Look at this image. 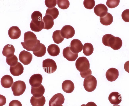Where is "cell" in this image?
<instances>
[{
    "instance_id": "6da1fadb",
    "label": "cell",
    "mask_w": 129,
    "mask_h": 106,
    "mask_svg": "<svg viewBox=\"0 0 129 106\" xmlns=\"http://www.w3.org/2000/svg\"><path fill=\"white\" fill-rule=\"evenodd\" d=\"M21 43L23 48L28 51H37L40 48L41 43L37 39H30L24 41Z\"/></svg>"
},
{
    "instance_id": "7a4b0ae2",
    "label": "cell",
    "mask_w": 129,
    "mask_h": 106,
    "mask_svg": "<svg viewBox=\"0 0 129 106\" xmlns=\"http://www.w3.org/2000/svg\"><path fill=\"white\" fill-rule=\"evenodd\" d=\"M76 68L80 74L87 72L90 69V63L88 59L85 57H81L78 58L76 61Z\"/></svg>"
},
{
    "instance_id": "3957f363",
    "label": "cell",
    "mask_w": 129,
    "mask_h": 106,
    "mask_svg": "<svg viewBox=\"0 0 129 106\" xmlns=\"http://www.w3.org/2000/svg\"><path fill=\"white\" fill-rule=\"evenodd\" d=\"M97 81L93 76L90 75L85 78L83 82V86L86 91L91 92L96 88Z\"/></svg>"
},
{
    "instance_id": "277c9868",
    "label": "cell",
    "mask_w": 129,
    "mask_h": 106,
    "mask_svg": "<svg viewBox=\"0 0 129 106\" xmlns=\"http://www.w3.org/2000/svg\"><path fill=\"white\" fill-rule=\"evenodd\" d=\"M26 88L25 83L18 80L14 82L11 86V89L15 96H19L23 93Z\"/></svg>"
},
{
    "instance_id": "5b68a950",
    "label": "cell",
    "mask_w": 129,
    "mask_h": 106,
    "mask_svg": "<svg viewBox=\"0 0 129 106\" xmlns=\"http://www.w3.org/2000/svg\"><path fill=\"white\" fill-rule=\"evenodd\" d=\"M42 67L45 72L49 74L54 72L57 68L56 64L55 61L50 58L43 61Z\"/></svg>"
},
{
    "instance_id": "8992f818",
    "label": "cell",
    "mask_w": 129,
    "mask_h": 106,
    "mask_svg": "<svg viewBox=\"0 0 129 106\" xmlns=\"http://www.w3.org/2000/svg\"><path fill=\"white\" fill-rule=\"evenodd\" d=\"M65 98L63 95L58 93L55 94L51 98L49 103V106H60L64 102Z\"/></svg>"
},
{
    "instance_id": "52a82bcc",
    "label": "cell",
    "mask_w": 129,
    "mask_h": 106,
    "mask_svg": "<svg viewBox=\"0 0 129 106\" xmlns=\"http://www.w3.org/2000/svg\"><path fill=\"white\" fill-rule=\"evenodd\" d=\"M62 36L64 38L67 39L72 37L75 34V30L72 26L67 25L64 26L60 31Z\"/></svg>"
},
{
    "instance_id": "ba28073f",
    "label": "cell",
    "mask_w": 129,
    "mask_h": 106,
    "mask_svg": "<svg viewBox=\"0 0 129 106\" xmlns=\"http://www.w3.org/2000/svg\"><path fill=\"white\" fill-rule=\"evenodd\" d=\"M32 58V54L30 52L24 50L21 51L19 56L20 61L24 65L29 64Z\"/></svg>"
},
{
    "instance_id": "9c48e42d",
    "label": "cell",
    "mask_w": 129,
    "mask_h": 106,
    "mask_svg": "<svg viewBox=\"0 0 129 106\" xmlns=\"http://www.w3.org/2000/svg\"><path fill=\"white\" fill-rule=\"evenodd\" d=\"M71 51L75 53H78L83 49V45L79 40L74 39L72 40L69 46Z\"/></svg>"
},
{
    "instance_id": "30bf717a",
    "label": "cell",
    "mask_w": 129,
    "mask_h": 106,
    "mask_svg": "<svg viewBox=\"0 0 129 106\" xmlns=\"http://www.w3.org/2000/svg\"><path fill=\"white\" fill-rule=\"evenodd\" d=\"M119 76V71L117 69L114 68L109 69L106 73V76L107 80L109 81H115Z\"/></svg>"
},
{
    "instance_id": "8fae6325",
    "label": "cell",
    "mask_w": 129,
    "mask_h": 106,
    "mask_svg": "<svg viewBox=\"0 0 129 106\" xmlns=\"http://www.w3.org/2000/svg\"><path fill=\"white\" fill-rule=\"evenodd\" d=\"M63 55L66 59L70 61H75L78 57V53H75L72 52L69 46L67 47L64 49Z\"/></svg>"
},
{
    "instance_id": "7c38bea8",
    "label": "cell",
    "mask_w": 129,
    "mask_h": 106,
    "mask_svg": "<svg viewBox=\"0 0 129 106\" xmlns=\"http://www.w3.org/2000/svg\"><path fill=\"white\" fill-rule=\"evenodd\" d=\"M94 11L96 15L100 17H102L107 14L108 8L104 4H99L95 6L94 8Z\"/></svg>"
},
{
    "instance_id": "4fadbf2b",
    "label": "cell",
    "mask_w": 129,
    "mask_h": 106,
    "mask_svg": "<svg viewBox=\"0 0 129 106\" xmlns=\"http://www.w3.org/2000/svg\"><path fill=\"white\" fill-rule=\"evenodd\" d=\"M43 80L42 75L39 74H36L32 75L30 78L29 83L32 87H38L41 84Z\"/></svg>"
},
{
    "instance_id": "5bb4252c",
    "label": "cell",
    "mask_w": 129,
    "mask_h": 106,
    "mask_svg": "<svg viewBox=\"0 0 129 106\" xmlns=\"http://www.w3.org/2000/svg\"><path fill=\"white\" fill-rule=\"evenodd\" d=\"M108 100L112 104L117 105L121 102L122 98L121 94L119 93L113 92L109 95Z\"/></svg>"
},
{
    "instance_id": "9a60e30c",
    "label": "cell",
    "mask_w": 129,
    "mask_h": 106,
    "mask_svg": "<svg viewBox=\"0 0 129 106\" xmlns=\"http://www.w3.org/2000/svg\"><path fill=\"white\" fill-rule=\"evenodd\" d=\"M10 71L12 75L15 76H18L23 73L24 67L21 64L18 62L15 65L10 66Z\"/></svg>"
},
{
    "instance_id": "2e32d148",
    "label": "cell",
    "mask_w": 129,
    "mask_h": 106,
    "mask_svg": "<svg viewBox=\"0 0 129 106\" xmlns=\"http://www.w3.org/2000/svg\"><path fill=\"white\" fill-rule=\"evenodd\" d=\"M8 34L11 39H17L20 36L21 31L18 27L13 26L9 29Z\"/></svg>"
},
{
    "instance_id": "e0dca14e",
    "label": "cell",
    "mask_w": 129,
    "mask_h": 106,
    "mask_svg": "<svg viewBox=\"0 0 129 106\" xmlns=\"http://www.w3.org/2000/svg\"><path fill=\"white\" fill-rule=\"evenodd\" d=\"M1 83L3 87L7 88L12 86L13 83V80L11 76L6 75L2 77L1 79Z\"/></svg>"
},
{
    "instance_id": "ac0fdd59",
    "label": "cell",
    "mask_w": 129,
    "mask_h": 106,
    "mask_svg": "<svg viewBox=\"0 0 129 106\" xmlns=\"http://www.w3.org/2000/svg\"><path fill=\"white\" fill-rule=\"evenodd\" d=\"M30 25L31 30L36 32L41 31L44 27V24L42 20L41 21L32 20Z\"/></svg>"
},
{
    "instance_id": "d6986e66",
    "label": "cell",
    "mask_w": 129,
    "mask_h": 106,
    "mask_svg": "<svg viewBox=\"0 0 129 106\" xmlns=\"http://www.w3.org/2000/svg\"><path fill=\"white\" fill-rule=\"evenodd\" d=\"M15 51V48L12 45L7 44L4 47L2 53L3 56L8 58L14 55Z\"/></svg>"
},
{
    "instance_id": "ffe728a7",
    "label": "cell",
    "mask_w": 129,
    "mask_h": 106,
    "mask_svg": "<svg viewBox=\"0 0 129 106\" xmlns=\"http://www.w3.org/2000/svg\"><path fill=\"white\" fill-rule=\"evenodd\" d=\"M62 87L63 90L68 93H72L75 88L73 82L71 81L68 80H66L63 82Z\"/></svg>"
},
{
    "instance_id": "44dd1931",
    "label": "cell",
    "mask_w": 129,
    "mask_h": 106,
    "mask_svg": "<svg viewBox=\"0 0 129 106\" xmlns=\"http://www.w3.org/2000/svg\"><path fill=\"white\" fill-rule=\"evenodd\" d=\"M44 87L42 84L38 87L31 86V93L33 96L36 98H40L43 96L45 92Z\"/></svg>"
},
{
    "instance_id": "7402d4cb",
    "label": "cell",
    "mask_w": 129,
    "mask_h": 106,
    "mask_svg": "<svg viewBox=\"0 0 129 106\" xmlns=\"http://www.w3.org/2000/svg\"><path fill=\"white\" fill-rule=\"evenodd\" d=\"M53 20L52 17L49 15H46L44 16L42 19L44 24V29L48 30L51 28L54 24Z\"/></svg>"
},
{
    "instance_id": "603a6c76",
    "label": "cell",
    "mask_w": 129,
    "mask_h": 106,
    "mask_svg": "<svg viewBox=\"0 0 129 106\" xmlns=\"http://www.w3.org/2000/svg\"><path fill=\"white\" fill-rule=\"evenodd\" d=\"M45 101V98L43 96L40 98H36L33 96L30 100L32 106H43Z\"/></svg>"
},
{
    "instance_id": "cb8c5ba5",
    "label": "cell",
    "mask_w": 129,
    "mask_h": 106,
    "mask_svg": "<svg viewBox=\"0 0 129 106\" xmlns=\"http://www.w3.org/2000/svg\"><path fill=\"white\" fill-rule=\"evenodd\" d=\"M47 51L48 54L52 56H57L60 52L59 47L57 45L54 44L50 45L48 47Z\"/></svg>"
},
{
    "instance_id": "d4e9b609",
    "label": "cell",
    "mask_w": 129,
    "mask_h": 106,
    "mask_svg": "<svg viewBox=\"0 0 129 106\" xmlns=\"http://www.w3.org/2000/svg\"><path fill=\"white\" fill-rule=\"evenodd\" d=\"M113 18L112 15L109 13L102 17H100V21L103 25L106 26L110 25L113 22Z\"/></svg>"
},
{
    "instance_id": "484cf974",
    "label": "cell",
    "mask_w": 129,
    "mask_h": 106,
    "mask_svg": "<svg viewBox=\"0 0 129 106\" xmlns=\"http://www.w3.org/2000/svg\"><path fill=\"white\" fill-rule=\"evenodd\" d=\"M93 47L92 44L89 43L84 44L83 47V52L85 55H91L93 53Z\"/></svg>"
},
{
    "instance_id": "4316f807",
    "label": "cell",
    "mask_w": 129,
    "mask_h": 106,
    "mask_svg": "<svg viewBox=\"0 0 129 106\" xmlns=\"http://www.w3.org/2000/svg\"><path fill=\"white\" fill-rule=\"evenodd\" d=\"M61 30H57L55 31L53 33L52 38L54 42L59 44L62 42L64 38L61 36L60 33Z\"/></svg>"
},
{
    "instance_id": "83f0119b",
    "label": "cell",
    "mask_w": 129,
    "mask_h": 106,
    "mask_svg": "<svg viewBox=\"0 0 129 106\" xmlns=\"http://www.w3.org/2000/svg\"><path fill=\"white\" fill-rule=\"evenodd\" d=\"M59 14L58 10L56 8L54 7L48 8L46 10L45 15H49L51 16L54 20L56 19Z\"/></svg>"
},
{
    "instance_id": "f1b7e54d",
    "label": "cell",
    "mask_w": 129,
    "mask_h": 106,
    "mask_svg": "<svg viewBox=\"0 0 129 106\" xmlns=\"http://www.w3.org/2000/svg\"><path fill=\"white\" fill-rule=\"evenodd\" d=\"M46 51V48L45 45L41 44V46L38 51L36 52H33L34 54L36 56L41 57L43 56L45 54Z\"/></svg>"
},
{
    "instance_id": "f546056e",
    "label": "cell",
    "mask_w": 129,
    "mask_h": 106,
    "mask_svg": "<svg viewBox=\"0 0 129 106\" xmlns=\"http://www.w3.org/2000/svg\"><path fill=\"white\" fill-rule=\"evenodd\" d=\"M57 3L58 7L62 9H67L70 5L69 2L68 0H58Z\"/></svg>"
},
{
    "instance_id": "4dcf8cb0",
    "label": "cell",
    "mask_w": 129,
    "mask_h": 106,
    "mask_svg": "<svg viewBox=\"0 0 129 106\" xmlns=\"http://www.w3.org/2000/svg\"><path fill=\"white\" fill-rule=\"evenodd\" d=\"M6 61L8 64L10 66H13L16 65L18 62V58L14 55L10 57L6 58Z\"/></svg>"
},
{
    "instance_id": "1f68e13d",
    "label": "cell",
    "mask_w": 129,
    "mask_h": 106,
    "mask_svg": "<svg viewBox=\"0 0 129 106\" xmlns=\"http://www.w3.org/2000/svg\"><path fill=\"white\" fill-rule=\"evenodd\" d=\"M42 14L38 11H34L31 14V18L33 21H41L42 19Z\"/></svg>"
},
{
    "instance_id": "d6a6232c",
    "label": "cell",
    "mask_w": 129,
    "mask_h": 106,
    "mask_svg": "<svg viewBox=\"0 0 129 106\" xmlns=\"http://www.w3.org/2000/svg\"><path fill=\"white\" fill-rule=\"evenodd\" d=\"M83 5L86 8L91 9L95 5V2L94 0H85L83 2Z\"/></svg>"
},
{
    "instance_id": "836d02e7",
    "label": "cell",
    "mask_w": 129,
    "mask_h": 106,
    "mask_svg": "<svg viewBox=\"0 0 129 106\" xmlns=\"http://www.w3.org/2000/svg\"><path fill=\"white\" fill-rule=\"evenodd\" d=\"M119 0H108L106 2L107 6L110 8H113L117 7L119 4Z\"/></svg>"
},
{
    "instance_id": "e575fe53",
    "label": "cell",
    "mask_w": 129,
    "mask_h": 106,
    "mask_svg": "<svg viewBox=\"0 0 129 106\" xmlns=\"http://www.w3.org/2000/svg\"><path fill=\"white\" fill-rule=\"evenodd\" d=\"M57 0H45V4L46 6L48 8L54 7L57 4Z\"/></svg>"
},
{
    "instance_id": "d590c367",
    "label": "cell",
    "mask_w": 129,
    "mask_h": 106,
    "mask_svg": "<svg viewBox=\"0 0 129 106\" xmlns=\"http://www.w3.org/2000/svg\"><path fill=\"white\" fill-rule=\"evenodd\" d=\"M121 16L124 21L129 22V9L124 10L122 13Z\"/></svg>"
},
{
    "instance_id": "8d00e7d4",
    "label": "cell",
    "mask_w": 129,
    "mask_h": 106,
    "mask_svg": "<svg viewBox=\"0 0 129 106\" xmlns=\"http://www.w3.org/2000/svg\"><path fill=\"white\" fill-rule=\"evenodd\" d=\"M9 106H22L21 102L17 100H14L9 103Z\"/></svg>"
},
{
    "instance_id": "74e56055",
    "label": "cell",
    "mask_w": 129,
    "mask_h": 106,
    "mask_svg": "<svg viewBox=\"0 0 129 106\" xmlns=\"http://www.w3.org/2000/svg\"><path fill=\"white\" fill-rule=\"evenodd\" d=\"M6 102V99L4 96L0 95V106L4 105Z\"/></svg>"
},
{
    "instance_id": "f35d334b",
    "label": "cell",
    "mask_w": 129,
    "mask_h": 106,
    "mask_svg": "<svg viewBox=\"0 0 129 106\" xmlns=\"http://www.w3.org/2000/svg\"><path fill=\"white\" fill-rule=\"evenodd\" d=\"M125 70L129 73V61L126 62L124 64Z\"/></svg>"
},
{
    "instance_id": "ab89813d",
    "label": "cell",
    "mask_w": 129,
    "mask_h": 106,
    "mask_svg": "<svg viewBox=\"0 0 129 106\" xmlns=\"http://www.w3.org/2000/svg\"><path fill=\"white\" fill-rule=\"evenodd\" d=\"M81 106H97L96 104L92 102H90L88 103L86 105L83 104Z\"/></svg>"
},
{
    "instance_id": "60d3db41",
    "label": "cell",
    "mask_w": 129,
    "mask_h": 106,
    "mask_svg": "<svg viewBox=\"0 0 129 106\" xmlns=\"http://www.w3.org/2000/svg\"><path fill=\"white\" fill-rule=\"evenodd\" d=\"M113 106H120L119 105H114Z\"/></svg>"
},
{
    "instance_id": "b9f144b4",
    "label": "cell",
    "mask_w": 129,
    "mask_h": 106,
    "mask_svg": "<svg viewBox=\"0 0 129 106\" xmlns=\"http://www.w3.org/2000/svg\"><path fill=\"white\" fill-rule=\"evenodd\" d=\"M60 106H63L62 105H60Z\"/></svg>"
}]
</instances>
